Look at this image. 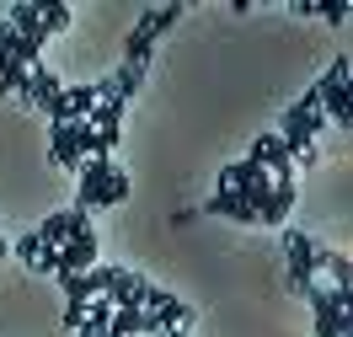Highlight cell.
<instances>
[{
    "label": "cell",
    "mask_w": 353,
    "mask_h": 337,
    "mask_svg": "<svg viewBox=\"0 0 353 337\" xmlns=\"http://www.w3.org/2000/svg\"><path fill=\"white\" fill-rule=\"evenodd\" d=\"M246 161H257L263 172H273V177H294V156L284 150V139L279 134H263L257 145H252V156Z\"/></svg>",
    "instance_id": "8fae6325"
},
{
    "label": "cell",
    "mask_w": 353,
    "mask_h": 337,
    "mask_svg": "<svg viewBox=\"0 0 353 337\" xmlns=\"http://www.w3.org/2000/svg\"><path fill=\"white\" fill-rule=\"evenodd\" d=\"M129 198V177H123V166L112 156H91L81 166V182H75V209H118V203Z\"/></svg>",
    "instance_id": "3957f363"
},
{
    "label": "cell",
    "mask_w": 353,
    "mask_h": 337,
    "mask_svg": "<svg viewBox=\"0 0 353 337\" xmlns=\"http://www.w3.org/2000/svg\"><path fill=\"white\" fill-rule=\"evenodd\" d=\"M284 257H289V289L300 294V300H310V294L321 289L316 284V241H310L305 230L284 225Z\"/></svg>",
    "instance_id": "52a82bcc"
},
{
    "label": "cell",
    "mask_w": 353,
    "mask_h": 337,
    "mask_svg": "<svg viewBox=\"0 0 353 337\" xmlns=\"http://www.w3.org/2000/svg\"><path fill=\"white\" fill-rule=\"evenodd\" d=\"M86 225H91V214H86V209H54V214H48V220L38 225L32 236H38L43 247H65L70 236H75V230H86Z\"/></svg>",
    "instance_id": "30bf717a"
},
{
    "label": "cell",
    "mask_w": 353,
    "mask_h": 337,
    "mask_svg": "<svg viewBox=\"0 0 353 337\" xmlns=\"http://www.w3.org/2000/svg\"><path fill=\"white\" fill-rule=\"evenodd\" d=\"M327 129V112L316 102V91L305 96H294L289 112L279 118V139H284V150L294 156V166H316V134Z\"/></svg>",
    "instance_id": "7a4b0ae2"
},
{
    "label": "cell",
    "mask_w": 353,
    "mask_h": 337,
    "mask_svg": "<svg viewBox=\"0 0 353 337\" xmlns=\"http://www.w3.org/2000/svg\"><path fill=\"white\" fill-rule=\"evenodd\" d=\"M97 268V236H91V225L86 230H75L65 247H54V273L59 278H75V273H91Z\"/></svg>",
    "instance_id": "9c48e42d"
},
{
    "label": "cell",
    "mask_w": 353,
    "mask_h": 337,
    "mask_svg": "<svg viewBox=\"0 0 353 337\" xmlns=\"http://www.w3.org/2000/svg\"><path fill=\"white\" fill-rule=\"evenodd\" d=\"M11 252H17V257H22L32 273H54V247H43V241H38L32 230H27V236H22V241H17Z\"/></svg>",
    "instance_id": "4fadbf2b"
},
{
    "label": "cell",
    "mask_w": 353,
    "mask_h": 337,
    "mask_svg": "<svg viewBox=\"0 0 353 337\" xmlns=\"http://www.w3.org/2000/svg\"><path fill=\"white\" fill-rule=\"evenodd\" d=\"M22 102L32 112H43L48 123H59V102H65V81L54 75L48 65H32V75H27V91H22Z\"/></svg>",
    "instance_id": "ba28073f"
},
{
    "label": "cell",
    "mask_w": 353,
    "mask_h": 337,
    "mask_svg": "<svg viewBox=\"0 0 353 337\" xmlns=\"http://www.w3.org/2000/svg\"><path fill=\"white\" fill-rule=\"evenodd\" d=\"M161 337H188V332H161Z\"/></svg>",
    "instance_id": "ac0fdd59"
},
{
    "label": "cell",
    "mask_w": 353,
    "mask_h": 337,
    "mask_svg": "<svg viewBox=\"0 0 353 337\" xmlns=\"http://www.w3.org/2000/svg\"><path fill=\"white\" fill-rule=\"evenodd\" d=\"M97 150V134H91V123H48V156L54 166H65V172H81Z\"/></svg>",
    "instance_id": "8992f818"
},
{
    "label": "cell",
    "mask_w": 353,
    "mask_h": 337,
    "mask_svg": "<svg viewBox=\"0 0 353 337\" xmlns=\"http://www.w3.org/2000/svg\"><path fill=\"white\" fill-rule=\"evenodd\" d=\"M145 332H166L155 311H112L108 337H145Z\"/></svg>",
    "instance_id": "7c38bea8"
},
{
    "label": "cell",
    "mask_w": 353,
    "mask_h": 337,
    "mask_svg": "<svg viewBox=\"0 0 353 337\" xmlns=\"http://www.w3.org/2000/svg\"><path fill=\"white\" fill-rule=\"evenodd\" d=\"M17 43H22V38H17V32H11V27L0 22V75H6V65H11V59H17Z\"/></svg>",
    "instance_id": "e0dca14e"
},
{
    "label": "cell",
    "mask_w": 353,
    "mask_h": 337,
    "mask_svg": "<svg viewBox=\"0 0 353 337\" xmlns=\"http://www.w3.org/2000/svg\"><path fill=\"white\" fill-rule=\"evenodd\" d=\"M108 81H112V91H118V96L129 102L134 91L145 86V70H139V65H118V70H112V75H108Z\"/></svg>",
    "instance_id": "2e32d148"
},
{
    "label": "cell",
    "mask_w": 353,
    "mask_h": 337,
    "mask_svg": "<svg viewBox=\"0 0 353 337\" xmlns=\"http://www.w3.org/2000/svg\"><path fill=\"white\" fill-rule=\"evenodd\" d=\"M220 187H236V193L246 198V209H252V220H257V225H279V230L289 225V209H294V198H300L294 177H273V172H263L257 161L225 166Z\"/></svg>",
    "instance_id": "6da1fadb"
},
{
    "label": "cell",
    "mask_w": 353,
    "mask_h": 337,
    "mask_svg": "<svg viewBox=\"0 0 353 337\" xmlns=\"http://www.w3.org/2000/svg\"><path fill=\"white\" fill-rule=\"evenodd\" d=\"M316 273H332V289H348V284H353L348 257H343V252H332V247H316Z\"/></svg>",
    "instance_id": "5bb4252c"
},
{
    "label": "cell",
    "mask_w": 353,
    "mask_h": 337,
    "mask_svg": "<svg viewBox=\"0 0 353 337\" xmlns=\"http://www.w3.org/2000/svg\"><path fill=\"white\" fill-rule=\"evenodd\" d=\"M348 70H353V59L348 54H337L332 59V70L316 81V102H321V112H327V123H337V129H348L353 123V102H348Z\"/></svg>",
    "instance_id": "5b68a950"
},
{
    "label": "cell",
    "mask_w": 353,
    "mask_h": 337,
    "mask_svg": "<svg viewBox=\"0 0 353 337\" xmlns=\"http://www.w3.org/2000/svg\"><path fill=\"white\" fill-rule=\"evenodd\" d=\"M182 22V6H150L139 22H134V32L123 38V65H150V48H155V38L161 32H172V27Z\"/></svg>",
    "instance_id": "277c9868"
},
{
    "label": "cell",
    "mask_w": 353,
    "mask_h": 337,
    "mask_svg": "<svg viewBox=\"0 0 353 337\" xmlns=\"http://www.w3.org/2000/svg\"><path fill=\"white\" fill-rule=\"evenodd\" d=\"M6 252H11V247H6V241H0V257H6Z\"/></svg>",
    "instance_id": "d6986e66"
},
{
    "label": "cell",
    "mask_w": 353,
    "mask_h": 337,
    "mask_svg": "<svg viewBox=\"0 0 353 337\" xmlns=\"http://www.w3.org/2000/svg\"><path fill=\"white\" fill-rule=\"evenodd\" d=\"M38 11H43V32L54 38V32H65L70 22H75V11H70L65 0H38Z\"/></svg>",
    "instance_id": "9a60e30c"
}]
</instances>
